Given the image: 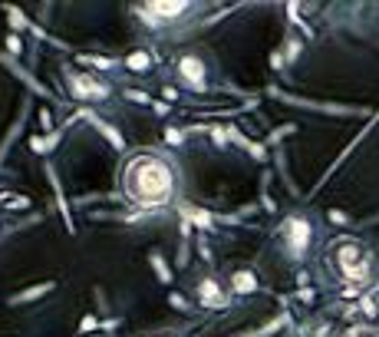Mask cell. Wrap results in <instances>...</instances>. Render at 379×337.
<instances>
[{
  "label": "cell",
  "instance_id": "6da1fadb",
  "mask_svg": "<svg viewBox=\"0 0 379 337\" xmlns=\"http://www.w3.org/2000/svg\"><path fill=\"white\" fill-rule=\"evenodd\" d=\"M119 189L139 212L181 205V165L165 149H132L119 165Z\"/></svg>",
  "mask_w": 379,
  "mask_h": 337
},
{
  "label": "cell",
  "instance_id": "7a4b0ae2",
  "mask_svg": "<svg viewBox=\"0 0 379 337\" xmlns=\"http://www.w3.org/2000/svg\"><path fill=\"white\" fill-rule=\"evenodd\" d=\"M323 265L333 278L346 284V288H363L376 278L379 271V255L366 238H356V235H340L333 238L323 251Z\"/></svg>",
  "mask_w": 379,
  "mask_h": 337
},
{
  "label": "cell",
  "instance_id": "3957f363",
  "mask_svg": "<svg viewBox=\"0 0 379 337\" xmlns=\"http://www.w3.org/2000/svg\"><path fill=\"white\" fill-rule=\"evenodd\" d=\"M208 7L201 4H191V0H171V4H162V0H149V4H135L132 7V17H139L149 33L162 40H175L181 33L198 27V17L205 13Z\"/></svg>",
  "mask_w": 379,
  "mask_h": 337
},
{
  "label": "cell",
  "instance_id": "277c9868",
  "mask_svg": "<svg viewBox=\"0 0 379 337\" xmlns=\"http://www.w3.org/2000/svg\"><path fill=\"white\" fill-rule=\"evenodd\" d=\"M169 70H171V79L175 87L191 93V96H205L215 89V60H211L208 50L201 47H188V50H179L175 57L169 60Z\"/></svg>",
  "mask_w": 379,
  "mask_h": 337
},
{
  "label": "cell",
  "instance_id": "5b68a950",
  "mask_svg": "<svg viewBox=\"0 0 379 337\" xmlns=\"http://www.w3.org/2000/svg\"><path fill=\"white\" fill-rule=\"evenodd\" d=\"M63 87H67V96L73 103H83V106H99V103H109L113 99V79L99 77V73H89V70H76L73 63H63Z\"/></svg>",
  "mask_w": 379,
  "mask_h": 337
},
{
  "label": "cell",
  "instance_id": "8992f818",
  "mask_svg": "<svg viewBox=\"0 0 379 337\" xmlns=\"http://www.w3.org/2000/svg\"><path fill=\"white\" fill-rule=\"evenodd\" d=\"M277 238H281V251H284L290 261H303L310 255L313 248V238H317V228H313V219L310 215H287L281 231H277Z\"/></svg>",
  "mask_w": 379,
  "mask_h": 337
},
{
  "label": "cell",
  "instance_id": "52a82bcc",
  "mask_svg": "<svg viewBox=\"0 0 379 337\" xmlns=\"http://www.w3.org/2000/svg\"><path fill=\"white\" fill-rule=\"evenodd\" d=\"M231 291H227L225 281H218L215 275H201L198 281H195V301H198L205 311H225L231 308Z\"/></svg>",
  "mask_w": 379,
  "mask_h": 337
},
{
  "label": "cell",
  "instance_id": "ba28073f",
  "mask_svg": "<svg viewBox=\"0 0 379 337\" xmlns=\"http://www.w3.org/2000/svg\"><path fill=\"white\" fill-rule=\"evenodd\" d=\"M155 63H159V57H155V50H149V47H139V50H132V53H125L123 57V70L125 73H132V77H145V73H152Z\"/></svg>",
  "mask_w": 379,
  "mask_h": 337
},
{
  "label": "cell",
  "instance_id": "9c48e42d",
  "mask_svg": "<svg viewBox=\"0 0 379 337\" xmlns=\"http://www.w3.org/2000/svg\"><path fill=\"white\" fill-rule=\"evenodd\" d=\"M257 288H261V281H257V275L251 268H234L231 278H227V291L231 294H254Z\"/></svg>",
  "mask_w": 379,
  "mask_h": 337
},
{
  "label": "cell",
  "instance_id": "30bf717a",
  "mask_svg": "<svg viewBox=\"0 0 379 337\" xmlns=\"http://www.w3.org/2000/svg\"><path fill=\"white\" fill-rule=\"evenodd\" d=\"M53 288H57V281H43V284H33V288L20 291V294H10V304L17 308V304H30V301H40V298H47Z\"/></svg>",
  "mask_w": 379,
  "mask_h": 337
},
{
  "label": "cell",
  "instance_id": "8fae6325",
  "mask_svg": "<svg viewBox=\"0 0 379 337\" xmlns=\"http://www.w3.org/2000/svg\"><path fill=\"white\" fill-rule=\"evenodd\" d=\"M79 63H86V67L99 70V77L113 73V70H123V60H113V57H79Z\"/></svg>",
  "mask_w": 379,
  "mask_h": 337
},
{
  "label": "cell",
  "instance_id": "7c38bea8",
  "mask_svg": "<svg viewBox=\"0 0 379 337\" xmlns=\"http://www.w3.org/2000/svg\"><path fill=\"white\" fill-rule=\"evenodd\" d=\"M149 265H152V271L159 275L162 284H171V281H175V271L169 268V261L162 258V251H149Z\"/></svg>",
  "mask_w": 379,
  "mask_h": 337
},
{
  "label": "cell",
  "instance_id": "4fadbf2b",
  "mask_svg": "<svg viewBox=\"0 0 379 337\" xmlns=\"http://www.w3.org/2000/svg\"><path fill=\"white\" fill-rule=\"evenodd\" d=\"M96 129H99V133H103L106 139H109V143H113L115 149H119V153H125V139H123V136H119V129H115V126L103 123V119H96Z\"/></svg>",
  "mask_w": 379,
  "mask_h": 337
},
{
  "label": "cell",
  "instance_id": "5bb4252c",
  "mask_svg": "<svg viewBox=\"0 0 379 337\" xmlns=\"http://www.w3.org/2000/svg\"><path fill=\"white\" fill-rule=\"evenodd\" d=\"M162 143H165V145H185V143H188V133H185V129L169 126V129H165V136H162Z\"/></svg>",
  "mask_w": 379,
  "mask_h": 337
},
{
  "label": "cell",
  "instance_id": "9a60e30c",
  "mask_svg": "<svg viewBox=\"0 0 379 337\" xmlns=\"http://www.w3.org/2000/svg\"><path fill=\"white\" fill-rule=\"evenodd\" d=\"M7 17H10V23H13V33H23V30H30V20L23 17V13H17L13 7H7Z\"/></svg>",
  "mask_w": 379,
  "mask_h": 337
},
{
  "label": "cell",
  "instance_id": "2e32d148",
  "mask_svg": "<svg viewBox=\"0 0 379 337\" xmlns=\"http://www.w3.org/2000/svg\"><path fill=\"white\" fill-rule=\"evenodd\" d=\"M123 96L125 99H135V103H145V106H152V103H155L149 93H139V89H123Z\"/></svg>",
  "mask_w": 379,
  "mask_h": 337
},
{
  "label": "cell",
  "instance_id": "e0dca14e",
  "mask_svg": "<svg viewBox=\"0 0 379 337\" xmlns=\"http://www.w3.org/2000/svg\"><path fill=\"white\" fill-rule=\"evenodd\" d=\"M7 53L10 57H20V53H23V40H20L17 33H10L7 37Z\"/></svg>",
  "mask_w": 379,
  "mask_h": 337
},
{
  "label": "cell",
  "instance_id": "ac0fdd59",
  "mask_svg": "<svg viewBox=\"0 0 379 337\" xmlns=\"http://www.w3.org/2000/svg\"><path fill=\"white\" fill-rule=\"evenodd\" d=\"M96 328H99V321H96L93 314H86V318L79 321V334H89V331H96Z\"/></svg>",
  "mask_w": 379,
  "mask_h": 337
},
{
  "label": "cell",
  "instance_id": "d6986e66",
  "mask_svg": "<svg viewBox=\"0 0 379 337\" xmlns=\"http://www.w3.org/2000/svg\"><path fill=\"white\" fill-rule=\"evenodd\" d=\"M7 202H10V209H30V199H27V195H10Z\"/></svg>",
  "mask_w": 379,
  "mask_h": 337
},
{
  "label": "cell",
  "instance_id": "ffe728a7",
  "mask_svg": "<svg viewBox=\"0 0 379 337\" xmlns=\"http://www.w3.org/2000/svg\"><path fill=\"white\" fill-rule=\"evenodd\" d=\"M152 109H155V116H169L171 113L169 99H155V103H152Z\"/></svg>",
  "mask_w": 379,
  "mask_h": 337
},
{
  "label": "cell",
  "instance_id": "44dd1931",
  "mask_svg": "<svg viewBox=\"0 0 379 337\" xmlns=\"http://www.w3.org/2000/svg\"><path fill=\"white\" fill-rule=\"evenodd\" d=\"M169 304H171V308H179V311L188 308V301L181 298V294H169Z\"/></svg>",
  "mask_w": 379,
  "mask_h": 337
},
{
  "label": "cell",
  "instance_id": "7402d4cb",
  "mask_svg": "<svg viewBox=\"0 0 379 337\" xmlns=\"http://www.w3.org/2000/svg\"><path fill=\"white\" fill-rule=\"evenodd\" d=\"M40 126H43V129H50V126H53V116H50L47 109H40Z\"/></svg>",
  "mask_w": 379,
  "mask_h": 337
},
{
  "label": "cell",
  "instance_id": "603a6c76",
  "mask_svg": "<svg viewBox=\"0 0 379 337\" xmlns=\"http://www.w3.org/2000/svg\"><path fill=\"white\" fill-rule=\"evenodd\" d=\"M152 337H185V334H179V331H159V334H152Z\"/></svg>",
  "mask_w": 379,
  "mask_h": 337
}]
</instances>
